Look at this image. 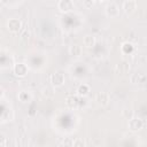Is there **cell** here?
<instances>
[{
	"mask_svg": "<svg viewBox=\"0 0 147 147\" xmlns=\"http://www.w3.org/2000/svg\"><path fill=\"white\" fill-rule=\"evenodd\" d=\"M145 123H144V119L140 118V117H137V116H133L131 119H129V123H127V127L130 131L132 132H138L140 131L142 127H144Z\"/></svg>",
	"mask_w": 147,
	"mask_h": 147,
	"instance_id": "cell-1",
	"label": "cell"
},
{
	"mask_svg": "<svg viewBox=\"0 0 147 147\" xmlns=\"http://www.w3.org/2000/svg\"><path fill=\"white\" fill-rule=\"evenodd\" d=\"M51 84L53 87H61L63 86L64 82H65V78H64V75L60 71H55L51 75Z\"/></svg>",
	"mask_w": 147,
	"mask_h": 147,
	"instance_id": "cell-2",
	"label": "cell"
},
{
	"mask_svg": "<svg viewBox=\"0 0 147 147\" xmlns=\"http://www.w3.org/2000/svg\"><path fill=\"white\" fill-rule=\"evenodd\" d=\"M28 71H29V68L23 62H17V63H14L13 65V72L16 77H25Z\"/></svg>",
	"mask_w": 147,
	"mask_h": 147,
	"instance_id": "cell-3",
	"label": "cell"
},
{
	"mask_svg": "<svg viewBox=\"0 0 147 147\" xmlns=\"http://www.w3.org/2000/svg\"><path fill=\"white\" fill-rule=\"evenodd\" d=\"M22 29V22L18 18H10L7 22V30L10 33H18Z\"/></svg>",
	"mask_w": 147,
	"mask_h": 147,
	"instance_id": "cell-4",
	"label": "cell"
},
{
	"mask_svg": "<svg viewBox=\"0 0 147 147\" xmlns=\"http://www.w3.org/2000/svg\"><path fill=\"white\" fill-rule=\"evenodd\" d=\"M94 100H95V102H96L99 106L106 107V106L109 103V101H110V96H109V93H108V92L102 91V92H98V93L95 94Z\"/></svg>",
	"mask_w": 147,
	"mask_h": 147,
	"instance_id": "cell-5",
	"label": "cell"
},
{
	"mask_svg": "<svg viewBox=\"0 0 147 147\" xmlns=\"http://www.w3.org/2000/svg\"><path fill=\"white\" fill-rule=\"evenodd\" d=\"M57 8L61 13H70L74 10L75 6H74V2L71 0H60L59 3H57Z\"/></svg>",
	"mask_w": 147,
	"mask_h": 147,
	"instance_id": "cell-6",
	"label": "cell"
},
{
	"mask_svg": "<svg viewBox=\"0 0 147 147\" xmlns=\"http://www.w3.org/2000/svg\"><path fill=\"white\" fill-rule=\"evenodd\" d=\"M137 9V1L136 0H126L123 3V10L126 15H131Z\"/></svg>",
	"mask_w": 147,
	"mask_h": 147,
	"instance_id": "cell-7",
	"label": "cell"
},
{
	"mask_svg": "<svg viewBox=\"0 0 147 147\" xmlns=\"http://www.w3.org/2000/svg\"><path fill=\"white\" fill-rule=\"evenodd\" d=\"M118 14H119V9H118L117 5H115L113 2H110V3L107 5V7H106V15L108 17L114 18V17H117Z\"/></svg>",
	"mask_w": 147,
	"mask_h": 147,
	"instance_id": "cell-8",
	"label": "cell"
},
{
	"mask_svg": "<svg viewBox=\"0 0 147 147\" xmlns=\"http://www.w3.org/2000/svg\"><path fill=\"white\" fill-rule=\"evenodd\" d=\"M115 70H116V72H117V74H119V75L127 74V72H129V70H130V63H129L127 61L123 60L121 63H118V64L116 65Z\"/></svg>",
	"mask_w": 147,
	"mask_h": 147,
	"instance_id": "cell-9",
	"label": "cell"
},
{
	"mask_svg": "<svg viewBox=\"0 0 147 147\" xmlns=\"http://www.w3.org/2000/svg\"><path fill=\"white\" fill-rule=\"evenodd\" d=\"M17 98L22 103H28L32 100V94L28 91H21V92H18Z\"/></svg>",
	"mask_w": 147,
	"mask_h": 147,
	"instance_id": "cell-10",
	"label": "cell"
},
{
	"mask_svg": "<svg viewBox=\"0 0 147 147\" xmlns=\"http://www.w3.org/2000/svg\"><path fill=\"white\" fill-rule=\"evenodd\" d=\"M78 103H79V101H78V98L76 96V95H68L67 98H65V105H67V107H69V108H76L77 106H78Z\"/></svg>",
	"mask_w": 147,
	"mask_h": 147,
	"instance_id": "cell-11",
	"label": "cell"
},
{
	"mask_svg": "<svg viewBox=\"0 0 147 147\" xmlns=\"http://www.w3.org/2000/svg\"><path fill=\"white\" fill-rule=\"evenodd\" d=\"M95 37L93 34H86L83 39V44L86 48H92L94 45H95Z\"/></svg>",
	"mask_w": 147,
	"mask_h": 147,
	"instance_id": "cell-12",
	"label": "cell"
},
{
	"mask_svg": "<svg viewBox=\"0 0 147 147\" xmlns=\"http://www.w3.org/2000/svg\"><path fill=\"white\" fill-rule=\"evenodd\" d=\"M69 53H70L71 56L78 57V56H80V54H82V47H80L78 44H72V45L70 46V48H69Z\"/></svg>",
	"mask_w": 147,
	"mask_h": 147,
	"instance_id": "cell-13",
	"label": "cell"
},
{
	"mask_svg": "<svg viewBox=\"0 0 147 147\" xmlns=\"http://www.w3.org/2000/svg\"><path fill=\"white\" fill-rule=\"evenodd\" d=\"M90 86L87 85V84H82V85H79L78 86V88H77V94L79 95V96H86L88 93H90Z\"/></svg>",
	"mask_w": 147,
	"mask_h": 147,
	"instance_id": "cell-14",
	"label": "cell"
},
{
	"mask_svg": "<svg viewBox=\"0 0 147 147\" xmlns=\"http://www.w3.org/2000/svg\"><path fill=\"white\" fill-rule=\"evenodd\" d=\"M41 94H42V96H45L46 99H51V98H53L54 94H55L53 86H52V87H49V86L44 87V88L41 90Z\"/></svg>",
	"mask_w": 147,
	"mask_h": 147,
	"instance_id": "cell-15",
	"label": "cell"
},
{
	"mask_svg": "<svg viewBox=\"0 0 147 147\" xmlns=\"http://www.w3.org/2000/svg\"><path fill=\"white\" fill-rule=\"evenodd\" d=\"M144 79H145V76L142 75V74H134V75H132L131 76V78H130V80H131V83H133V84H139V83H142L144 82Z\"/></svg>",
	"mask_w": 147,
	"mask_h": 147,
	"instance_id": "cell-16",
	"label": "cell"
},
{
	"mask_svg": "<svg viewBox=\"0 0 147 147\" xmlns=\"http://www.w3.org/2000/svg\"><path fill=\"white\" fill-rule=\"evenodd\" d=\"M122 116L125 118V119H131L133 116H134V113H133V110L131 109V108H129V107H125V108H123V110H122Z\"/></svg>",
	"mask_w": 147,
	"mask_h": 147,
	"instance_id": "cell-17",
	"label": "cell"
},
{
	"mask_svg": "<svg viewBox=\"0 0 147 147\" xmlns=\"http://www.w3.org/2000/svg\"><path fill=\"white\" fill-rule=\"evenodd\" d=\"M132 51H133L132 44H130V42H124V44L122 45V52H123L124 54H129V53H131Z\"/></svg>",
	"mask_w": 147,
	"mask_h": 147,
	"instance_id": "cell-18",
	"label": "cell"
},
{
	"mask_svg": "<svg viewBox=\"0 0 147 147\" xmlns=\"http://www.w3.org/2000/svg\"><path fill=\"white\" fill-rule=\"evenodd\" d=\"M72 146H74V147H85L86 144H85V141H84L83 139H76V140L72 142Z\"/></svg>",
	"mask_w": 147,
	"mask_h": 147,
	"instance_id": "cell-19",
	"label": "cell"
},
{
	"mask_svg": "<svg viewBox=\"0 0 147 147\" xmlns=\"http://www.w3.org/2000/svg\"><path fill=\"white\" fill-rule=\"evenodd\" d=\"M82 3L86 9H90L94 5V0H82Z\"/></svg>",
	"mask_w": 147,
	"mask_h": 147,
	"instance_id": "cell-20",
	"label": "cell"
},
{
	"mask_svg": "<svg viewBox=\"0 0 147 147\" xmlns=\"http://www.w3.org/2000/svg\"><path fill=\"white\" fill-rule=\"evenodd\" d=\"M29 36H30V33H29L28 31H25V32L22 34L21 38H22V40H28V39H29Z\"/></svg>",
	"mask_w": 147,
	"mask_h": 147,
	"instance_id": "cell-21",
	"label": "cell"
},
{
	"mask_svg": "<svg viewBox=\"0 0 147 147\" xmlns=\"http://www.w3.org/2000/svg\"><path fill=\"white\" fill-rule=\"evenodd\" d=\"M0 146H1V147H5V146H6V138H5V137H1V142H0Z\"/></svg>",
	"mask_w": 147,
	"mask_h": 147,
	"instance_id": "cell-22",
	"label": "cell"
}]
</instances>
